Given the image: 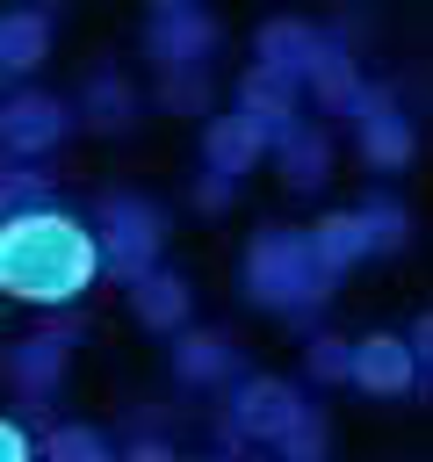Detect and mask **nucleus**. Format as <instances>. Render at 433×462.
Returning a JSON list of instances; mask_svg holds the SVG:
<instances>
[{"instance_id": "1", "label": "nucleus", "mask_w": 433, "mask_h": 462, "mask_svg": "<svg viewBox=\"0 0 433 462\" xmlns=\"http://www.w3.org/2000/svg\"><path fill=\"white\" fill-rule=\"evenodd\" d=\"M94 282V238L58 209H22L0 224V289L22 303H72Z\"/></svg>"}, {"instance_id": "2", "label": "nucleus", "mask_w": 433, "mask_h": 462, "mask_svg": "<svg viewBox=\"0 0 433 462\" xmlns=\"http://www.w3.org/2000/svg\"><path fill=\"white\" fill-rule=\"evenodd\" d=\"M0 462H29V440H22L7 419H0Z\"/></svg>"}]
</instances>
